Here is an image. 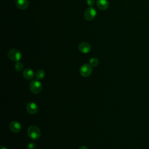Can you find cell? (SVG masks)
<instances>
[{
    "mask_svg": "<svg viewBox=\"0 0 149 149\" xmlns=\"http://www.w3.org/2000/svg\"><path fill=\"white\" fill-rule=\"evenodd\" d=\"M27 134L29 137L32 140H37L41 136L40 129L35 125H31L27 129Z\"/></svg>",
    "mask_w": 149,
    "mask_h": 149,
    "instance_id": "1",
    "label": "cell"
},
{
    "mask_svg": "<svg viewBox=\"0 0 149 149\" xmlns=\"http://www.w3.org/2000/svg\"><path fill=\"white\" fill-rule=\"evenodd\" d=\"M30 91L34 94L40 93L42 89L41 83L38 80H33L29 84Z\"/></svg>",
    "mask_w": 149,
    "mask_h": 149,
    "instance_id": "2",
    "label": "cell"
},
{
    "mask_svg": "<svg viewBox=\"0 0 149 149\" xmlns=\"http://www.w3.org/2000/svg\"><path fill=\"white\" fill-rule=\"evenodd\" d=\"M8 58L13 61H19L22 58V54L20 51L17 49H11L8 53Z\"/></svg>",
    "mask_w": 149,
    "mask_h": 149,
    "instance_id": "3",
    "label": "cell"
},
{
    "mask_svg": "<svg viewBox=\"0 0 149 149\" xmlns=\"http://www.w3.org/2000/svg\"><path fill=\"white\" fill-rule=\"evenodd\" d=\"M80 74L84 77L89 76L92 73V66L90 64L85 63L80 68Z\"/></svg>",
    "mask_w": 149,
    "mask_h": 149,
    "instance_id": "4",
    "label": "cell"
},
{
    "mask_svg": "<svg viewBox=\"0 0 149 149\" xmlns=\"http://www.w3.org/2000/svg\"><path fill=\"white\" fill-rule=\"evenodd\" d=\"M96 13H97V12L95 9L93 7H90L88 9H87L85 11L84 16L87 20L90 21L93 20L95 18L96 16Z\"/></svg>",
    "mask_w": 149,
    "mask_h": 149,
    "instance_id": "5",
    "label": "cell"
},
{
    "mask_svg": "<svg viewBox=\"0 0 149 149\" xmlns=\"http://www.w3.org/2000/svg\"><path fill=\"white\" fill-rule=\"evenodd\" d=\"M27 111L31 115L36 114L38 112V106L34 102H30L27 104L26 106Z\"/></svg>",
    "mask_w": 149,
    "mask_h": 149,
    "instance_id": "6",
    "label": "cell"
},
{
    "mask_svg": "<svg viewBox=\"0 0 149 149\" xmlns=\"http://www.w3.org/2000/svg\"><path fill=\"white\" fill-rule=\"evenodd\" d=\"M10 130L13 133H19L22 129V126L20 123L16 120L12 121L9 125Z\"/></svg>",
    "mask_w": 149,
    "mask_h": 149,
    "instance_id": "7",
    "label": "cell"
},
{
    "mask_svg": "<svg viewBox=\"0 0 149 149\" xmlns=\"http://www.w3.org/2000/svg\"><path fill=\"white\" fill-rule=\"evenodd\" d=\"M79 49L82 53L87 54L90 51L91 46L87 42H82L79 45Z\"/></svg>",
    "mask_w": 149,
    "mask_h": 149,
    "instance_id": "8",
    "label": "cell"
},
{
    "mask_svg": "<svg viewBox=\"0 0 149 149\" xmlns=\"http://www.w3.org/2000/svg\"><path fill=\"white\" fill-rule=\"evenodd\" d=\"M34 71L30 68H26L23 72V76L27 80H31L34 77Z\"/></svg>",
    "mask_w": 149,
    "mask_h": 149,
    "instance_id": "9",
    "label": "cell"
},
{
    "mask_svg": "<svg viewBox=\"0 0 149 149\" xmlns=\"http://www.w3.org/2000/svg\"><path fill=\"white\" fill-rule=\"evenodd\" d=\"M16 5L20 9L24 10L28 7L29 2L27 0H16Z\"/></svg>",
    "mask_w": 149,
    "mask_h": 149,
    "instance_id": "10",
    "label": "cell"
},
{
    "mask_svg": "<svg viewBox=\"0 0 149 149\" xmlns=\"http://www.w3.org/2000/svg\"><path fill=\"white\" fill-rule=\"evenodd\" d=\"M96 4L100 9L105 10L108 7L109 2L107 0H97Z\"/></svg>",
    "mask_w": 149,
    "mask_h": 149,
    "instance_id": "11",
    "label": "cell"
},
{
    "mask_svg": "<svg viewBox=\"0 0 149 149\" xmlns=\"http://www.w3.org/2000/svg\"><path fill=\"white\" fill-rule=\"evenodd\" d=\"M36 77L37 79V80H41L44 78L45 76V72L42 69H38L36 73Z\"/></svg>",
    "mask_w": 149,
    "mask_h": 149,
    "instance_id": "12",
    "label": "cell"
},
{
    "mask_svg": "<svg viewBox=\"0 0 149 149\" xmlns=\"http://www.w3.org/2000/svg\"><path fill=\"white\" fill-rule=\"evenodd\" d=\"M99 62L98 59L97 58H92L90 59L89 64L92 66V67H95L98 65Z\"/></svg>",
    "mask_w": 149,
    "mask_h": 149,
    "instance_id": "13",
    "label": "cell"
},
{
    "mask_svg": "<svg viewBox=\"0 0 149 149\" xmlns=\"http://www.w3.org/2000/svg\"><path fill=\"white\" fill-rule=\"evenodd\" d=\"M15 68L17 72H21L23 69V65L22 63L20 62L19 61H17L15 64Z\"/></svg>",
    "mask_w": 149,
    "mask_h": 149,
    "instance_id": "14",
    "label": "cell"
},
{
    "mask_svg": "<svg viewBox=\"0 0 149 149\" xmlns=\"http://www.w3.org/2000/svg\"><path fill=\"white\" fill-rule=\"evenodd\" d=\"M27 149H36V144L34 142H30L27 146Z\"/></svg>",
    "mask_w": 149,
    "mask_h": 149,
    "instance_id": "15",
    "label": "cell"
},
{
    "mask_svg": "<svg viewBox=\"0 0 149 149\" xmlns=\"http://www.w3.org/2000/svg\"><path fill=\"white\" fill-rule=\"evenodd\" d=\"M95 0H87V3L88 6L90 7H93V6L94 5Z\"/></svg>",
    "mask_w": 149,
    "mask_h": 149,
    "instance_id": "16",
    "label": "cell"
},
{
    "mask_svg": "<svg viewBox=\"0 0 149 149\" xmlns=\"http://www.w3.org/2000/svg\"><path fill=\"white\" fill-rule=\"evenodd\" d=\"M79 149H88L86 146H82L81 147H80V148Z\"/></svg>",
    "mask_w": 149,
    "mask_h": 149,
    "instance_id": "17",
    "label": "cell"
},
{
    "mask_svg": "<svg viewBox=\"0 0 149 149\" xmlns=\"http://www.w3.org/2000/svg\"><path fill=\"white\" fill-rule=\"evenodd\" d=\"M1 149H7V148L5 146H1Z\"/></svg>",
    "mask_w": 149,
    "mask_h": 149,
    "instance_id": "18",
    "label": "cell"
}]
</instances>
